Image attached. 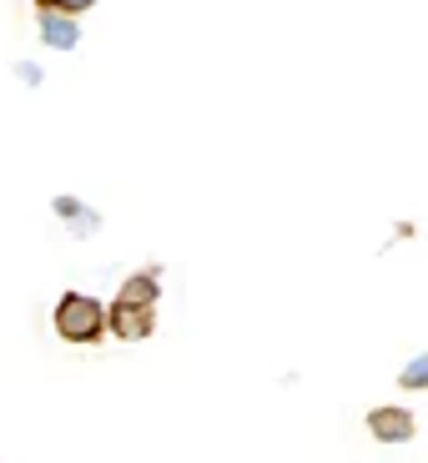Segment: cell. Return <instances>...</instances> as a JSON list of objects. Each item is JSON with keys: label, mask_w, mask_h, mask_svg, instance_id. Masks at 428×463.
Returning <instances> with one entry per match:
<instances>
[{"label": "cell", "mask_w": 428, "mask_h": 463, "mask_svg": "<svg viewBox=\"0 0 428 463\" xmlns=\"http://www.w3.org/2000/svg\"><path fill=\"white\" fill-rule=\"evenodd\" d=\"M56 333L66 343H96L106 333V307L96 298H86V292H66L56 302Z\"/></svg>", "instance_id": "1"}, {"label": "cell", "mask_w": 428, "mask_h": 463, "mask_svg": "<svg viewBox=\"0 0 428 463\" xmlns=\"http://www.w3.org/2000/svg\"><path fill=\"white\" fill-rule=\"evenodd\" d=\"M106 327H111L116 337H127V343H141V337H151L157 317H151V307H141V302H121V298H116L111 307H106Z\"/></svg>", "instance_id": "2"}, {"label": "cell", "mask_w": 428, "mask_h": 463, "mask_svg": "<svg viewBox=\"0 0 428 463\" xmlns=\"http://www.w3.org/2000/svg\"><path fill=\"white\" fill-rule=\"evenodd\" d=\"M368 429H373V439H378V443H408L418 423H414V413H408V408H373Z\"/></svg>", "instance_id": "3"}, {"label": "cell", "mask_w": 428, "mask_h": 463, "mask_svg": "<svg viewBox=\"0 0 428 463\" xmlns=\"http://www.w3.org/2000/svg\"><path fill=\"white\" fill-rule=\"evenodd\" d=\"M41 41H46L51 51H71L76 41H81V31H76V15L41 11Z\"/></svg>", "instance_id": "4"}, {"label": "cell", "mask_w": 428, "mask_h": 463, "mask_svg": "<svg viewBox=\"0 0 428 463\" xmlns=\"http://www.w3.org/2000/svg\"><path fill=\"white\" fill-rule=\"evenodd\" d=\"M157 292H162L157 272H131V278L121 282V302H141V307H151V302H157Z\"/></svg>", "instance_id": "5"}, {"label": "cell", "mask_w": 428, "mask_h": 463, "mask_svg": "<svg viewBox=\"0 0 428 463\" xmlns=\"http://www.w3.org/2000/svg\"><path fill=\"white\" fill-rule=\"evenodd\" d=\"M56 217H61V222H71V227L81 232V237H86V232H96V212H91V207H81L76 197H56Z\"/></svg>", "instance_id": "6"}, {"label": "cell", "mask_w": 428, "mask_h": 463, "mask_svg": "<svg viewBox=\"0 0 428 463\" xmlns=\"http://www.w3.org/2000/svg\"><path fill=\"white\" fill-rule=\"evenodd\" d=\"M398 383H404L408 393H418V388H428V353H418V358L408 363L404 373H398Z\"/></svg>", "instance_id": "7"}, {"label": "cell", "mask_w": 428, "mask_h": 463, "mask_svg": "<svg viewBox=\"0 0 428 463\" xmlns=\"http://www.w3.org/2000/svg\"><path fill=\"white\" fill-rule=\"evenodd\" d=\"M96 0H35V11H56V15H81Z\"/></svg>", "instance_id": "8"}]
</instances>
